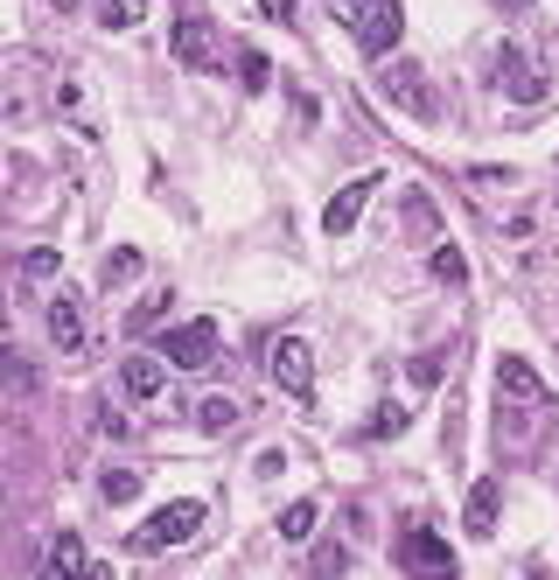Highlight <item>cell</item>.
<instances>
[{
    "instance_id": "obj_22",
    "label": "cell",
    "mask_w": 559,
    "mask_h": 580,
    "mask_svg": "<svg viewBox=\"0 0 559 580\" xmlns=\"http://www.w3.org/2000/svg\"><path fill=\"white\" fill-rule=\"evenodd\" d=\"M329 14L343 29H364V14H371V0H329Z\"/></svg>"
},
{
    "instance_id": "obj_25",
    "label": "cell",
    "mask_w": 559,
    "mask_h": 580,
    "mask_svg": "<svg viewBox=\"0 0 559 580\" xmlns=\"http://www.w3.org/2000/svg\"><path fill=\"white\" fill-rule=\"evenodd\" d=\"M22 274H29V280H49V274H56V253H29Z\"/></svg>"
},
{
    "instance_id": "obj_17",
    "label": "cell",
    "mask_w": 559,
    "mask_h": 580,
    "mask_svg": "<svg viewBox=\"0 0 559 580\" xmlns=\"http://www.w3.org/2000/svg\"><path fill=\"white\" fill-rule=\"evenodd\" d=\"M141 14H147V0H99L105 29H141Z\"/></svg>"
},
{
    "instance_id": "obj_3",
    "label": "cell",
    "mask_w": 559,
    "mask_h": 580,
    "mask_svg": "<svg viewBox=\"0 0 559 580\" xmlns=\"http://www.w3.org/2000/svg\"><path fill=\"white\" fill-rule=\"evenodd\" d=\"M378 91H384V99H392L399 112H406V120H434V85H427V70H420L413 64V56H392V64H384L378 70Z\"/></svg>"
},
{
    "instance_id": "obj_28",
    "label": "cell",
    "mask_w": 559,
    "mask_h": 580,
    "mask_svg": "<svg viewBox=\"0 0 559 580\" xmlns=\"http://www.w3.org/2000/svg\"><path fill=\"white\" fill-rule=\"evenodd\" d=\"M85 580H112V567H105V559H99V567H85Z\"/></svg>"
},
{
    "instance_id": "obj_24",
    "label": "cell",
    "mask_w": 559,
    "mask_h": 580,
    "mask_svg": "<svg viewBox=\"0 0 559 580\" xmlns=\"http://www.w3.org/2000/svg\"><path fill=\"white\" fill-rule=\"evenodd\" d=\"M99 427H105V434H120V440H126V434H133V420L120 413V405H99Z\"/></svg>"
},
{
    "instance_id": "obj_30",
    "label": "cell",
    "mask_w": 559,
    "mask_h": 580,
    "mask_svg": "<svg viewBox=\"0 0 559 580\" xmlns=\"http://www.w3.org/2000/svg\"><path fill=\"white\" fill-rule=\"evenodd\" d=\"M56 8H64V14H70V8H77V0H56Z\"/></svg>"
},
{
    "instance_id": "obj_26",
    "label": "cell",
    "mask_w": 559,
    "mask_h": 580,
    "mask_svg": "<svg viewBox=\"0 0 559 580\" xmlns=\"http://www.w3.org/2000/svg\"><path fill=\"white\" fill-rule=\"evenodd\" d=\"M413 384H440V357H434V350L413 357Z\"/></svg>"
},
{
    "instance_id": "obj_5",
    "label": "cell",
    "mask_w": 559,
    "mask_h": 580,
    "mask_svg": "<svg viewBox=\"0 0 559 580\" xmlns=\"http://www.w3.org/2000/svg\"><path fill=\"white\" fill-rule=\"evenodd\" d=\"M399 567H406L413 580H455V546L427 525H413L406 538H399Z\"/></svg>"
},
{
    "instance_id": "obj_11",
    "label": "cell",
    "mask_w": 559,
    "mask_h": 580,
    "mask_svg": "<svg viewBox=\"0 0 559 580\" xmlns=\"http://www.w3.org/2000/svg\"><path fill=\"white\" fill-rule=\"evenodd\" d=\"M43 322H49V343H56V350H70V357L85 350V301H77V294H56Z\"/></svg>"
},
{
    "instance_id": "obj_16",
    "label": "cell",
    "mask_w": 559,
    "mask_h": 580,
    "mask_svg": "<svg viewBox=\"0 0 559 580\" xmlns=\"http://www.w3.org/2000/svg\"><path fill=\"white\" fill-rule=\"evenodd\" d=\"M434 280H440V287H461V280H469V259H461V245H434Z\"/></svg>"
},
{
    "instance_id": "obj_8",
    "label": "cell",
    "mask_w": 559,
    "mask_h": 580,
    "mask_svg": "<svg viewBox=\"0 0 559 580\" xmlns=\"http://www.w3.org/2000/svg\"><path fill=\"white\" fill-rule=\"evenodd\" d=\"M378 197V176H357V182H343L336 197H329V210H322V231H329V238H343V231H350L357 217H364V203Z\"/></svg>"
},
{
    "instance_id": "obj_29",
    "label": "cell",
    "mask_w": 559,
    "mask_h": 580,
    "mask_svg": "<svg viewBox=\"0 0 559 580\" xmlns=\"http://www.w3.org/2000/svg\"><path fill=\"white\" fill-rule=\"evenodd\" d=\"M496 8H532V0H496Z\"/></svg>"
},
{
    "instance_id": "obj_2",
    "label": "cell",
    "mask_w": 559,
    "mask_h": 580,
    "mask_svg": "<svg viewBox=\"0 0 559 580\" xmlns=\"http://www.w3.org/2000/svg\"><path fill=\"white\" fill-rule=\"evenodd\" d=\"M168 43H176L182 70H217V22L203 14V0H182L176 8V35Z\"/></svg>"
},
{
    "instance_id": "obj_1",
    "label": "cell",
    "mask_w": 559,
    "mask_h": 580,
    "mask_svg": "<svg viewBox=\"0 0 559 580\" xmlns=\"http://www.w3.org/2000/svg\"><path fill=\"white\" fill-rule=\"evenodd\" d=\"M197 532H203V504H197V497H176V504H161L126 546L133 553H168V546H182V538H197Z\"/></svg>"
},
{
    "instance_id": "obj_13",
    "label": "cell",
    "mask_w": 559,
    "mask_h": 580,
    "mask_svg": "<svg viewBox=\"0 0 559 580\" xmlns=\"http://www.w3.org/2000/svg\"><path fill=\"white\" fill-rule=\"evenodd\" d=\"M496 511H504V490H496V476H483V482L469 490V511H461L469 538H490V532H496Z\"/></svg>"
},
{
    "instance_id": "obj_21",
    "label": "cell",
    "mask_w": 559,
    "mask_h": 580,
    "mask_svg": "<svg viewBox=\"0 0 559 580\" xmlns=\"http://www.w3.org/2000/svg\"><path fill=\"white\" fill-rule=\"evenodd\" d=\"M238 77H245V91H266V77H273V64H266L259 49H245V56H238Z\"/></svg>"
},
{
    "instance_id": "obj_4",
    "label": "cell",
    "mask_w": 559,
    "mask_h": 580,
    "mask_svg": "<svg viewBox=\"0 0 559 580\" xmlns=\"http://www.w3.org/2000/svg\"><path fill=\"white\" fill-rule=\"evenodd\" d=\"M496 85H504V99H511V105H546L552 77H546V64H538L532 49L504 43V49H496Z\"/></svg>"
},
{
    "instance_id": "obj_19",
    "label": "cell",
    "mask_w": 559,
    "mask_h": 580,
    "mask_svg": "<svg viewBox=\"0 0 559 580\" xmlns=\"http://www.w3.org/2000/svg\"><path fill=\"white\" fill-rule=\"evenodd\" d=\"M133 274H141V253H133V245H120V253L105 259V287H126Z\"/></svg>"
},
{
    "instance_id": "obj_6",
    "label": "cell",
    "mask_w": 559,
    "mask_h": 580,
    "mask_svg": "<svg viewBox=\"0 0 559 580\" xmlns=\"http://www.w3.org/2000/svg\"><path fill=\"white\" fill-rule=\"evenodd\" d=\"M210 357H217V322L210 315L168 328V364H176V371H210Z\"/></svg>"
},
{
    "instance_id": "obj_20",
    "label": "cell",
    "mask_w": 559,
    "mask_h": 580,
    "mask_svg": "<svg viewBox=\"0 0 559 580\" xmlns=\"http://www.w3.org/2000/svg\"><path fill=\"white\" fill-rule=\"evenodd\" d=\"M197 420H203V434H224L231 420H238V405H231V399H203V413H197Z\"/></svg>"
},
{
    "instance_id": "obj_18",
    "label": "cell",
    "mask_w": 559,
    "mask_h": 580,
    "mask_svg": "<svg viewBox=\"0 0 559 580\" xmlns=\"http://www.w3.org/2000/svg\"><path fill=\"white\" fill-rule=\"evenodd\" d=\"M364 434H371V440H392V434H406V405H392V399H384L378 413H371V427H364Z\"/></svg>"
},
{
    "instance_id": "obj_7",
    "label": "cell",
    "mask_w": 559,
    "mask_h": 580,
    "mask_svg": "<svg viewBox=\"0 0 559 580\" xmlns=\"http://www.w3.org/2000/svg\"><path fill=\"white\" fill-rule=\"evenodd\" d=\"M273 384H280L287 399H308V392H315V357H308L301 336H280L273 343Z\"/></svg>"
},
{
    "instance_id": "obj_14",
    "label": "cell",
    "mask_w": 559,
    "mask_h": 580,
    "mask_svg": "<svg viewBox=\"0 0 559 580\" xmlns=\"http://www.w3.org/2000/svg\"><path fill=\"white\" fill-rule=\"evenodd\" d=\"M315 517H322V504H315V497H301V504H287V511H280V538H287V546H301V538L315 532Z\"/></svg>"
},
{
    "instance_id": "obj_12",
    "label": "cell",
    "mask_w": 559,
    "mask_h": 580,
    "mask_svg": "<svg viewBox=\"0 0 559 580\" xmlns=\"http://www.w3.org/2000/svg\"><path fill=\"white\" fill-rule=\"evenodd\" d=\"M120 384H126V399H161L168 392V357H126L120 364Z\"/></svg>"
},
{
    "instance_id": "obj_10",
    "label": "cell",
    "mask_w": 559,
    "mask_h": 580,
    "mask_svg": "<svg viewBox=\"0 0 559 580\" xmlns=\"http://www.w3.org/2000/svg\"><path fill=\"white\" fill-rule=\"evenodd\" d=\"M496 392H504V405L517 399V405H546V384H538V371H532V364L525 357H496Z\"/></svg>"
},
{
    "instance_id": "obj_23",
    "label": "cell",
    "mask_w": 559,
    "mask_h": 580,
    "mask_svg": "<svg viewBox=\"0 0 559 580\" xmlns=\"http://www.w3.org/2000/svg\"><path fill=\"white\" fill-rule=\"evenodd\" d=\"M49 559H64V567H77V559H85V538H77V532H64V538L49 546Z\"/></svg>"
},
{
    "instance_id": "obj_27",
    "label": "cell",
    "mask_w": 559,
    "mask_h": 580,
    "mask_svg": "<svg viewBox=\"0 0 559 580\" xmlns=\"http://www.w3.org/2000/svg\"><path fill=\"white\" fill-rule=\"evenodd\" d=\"M8 378H14V392H29V384H35V364L29 357H8Z\"/></svg>"
},
{
    "instance_id": "obj_9",
    "label": "cell",
    "mask_w": 559,
    "mask_h": 580,
    "mask_svg": "<svg viewBox=\"0 0 559 580\" xmlns=\"http://www.w3.org/2000/svg\"><path fill=\"white\" fill-rule=\"evenodd\" d=\"M399 29H406L399 0H371V14H364V29H357L364 56H392V49H399Z\"/></svg>"
},
{
    "instance_id": "obj_15",
    "label": "cell",
    "mask_w": 559,
    "mask_h": 580,
    "mask_svg": "<svg viewBox=\"0 0 559 580\" xmlns=\"http://www.w3.org/2000/svg\"><path fill=\"white\" fill-rule=\"evenodd\" d=\"M99 497H105V504H133V497H141V469H105Z\"/></svg>"
}]
</instances>
